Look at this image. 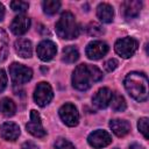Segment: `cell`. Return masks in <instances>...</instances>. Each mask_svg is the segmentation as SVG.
<instances>
[{"instance_id":"17","label":"cell","mask_w":149,"mask_h":149,"mask_svg":"<svg viewBox=\"0 0 149 149\" xmlns=\"http://www.w3.org/2000/svg\"><path fill=\"white\" fill-rule=\"evenodd\" d=\"M109 127H111L112 132L119 137L126 136L130 132V125L126 120H120V119L111 120L109 121Z\"/></svg>"},{"instance_id":"25","label":"cell","mask_w":149,"mask_h":149,"mask_svg":"<svg viewBox=\"0 0 149 149\" xmlns=\"http://www.w3.org/2000/svg\"><path fill=\"white\" fill-rule=\"evenodd\" d=\"M10 8L14 10V12H19V13H24L28 7H29V3L27 1H21V0H16V1H12L9 3Z\"/></svg>"},{"instance_id":"15","label":"cell","mask_w":149,"mask_h":149,"mask_svg":"<svg viewBox=\"0 0 149 149\" xmlns=\"http://www.w3.org/2000/svg\"><path fill=\"white\" fill-rule=\"evenodd\" d=\"M16 54L22 58H30L33 55V45L31 42L27 38H19L14 44Z\"/></svg>"},{"instance_id":"11","label":"cell","mask_w":149,"mask_h":149,"mask_svg":"<svg viewBox=\"0 0 149 149\" xmlns=\"http://www.w3.org/2000/svg\"><path fill=\"white\" fill-rule=\"evenodd\" d=\"M36 52L40 59H42L43 62H48V61H51L56 56L57 47L52 41L45 40V41H42L37 45Z\"/></svg>"},{"instance_id":"24","label":"cell","mask_w":149,"mask_h":149,"mask_svg":"<svg viewBox=\"0 0 149 149\" xmlns=\"http://www.w3.org/2000/svg\"><path fill=\"white\" fill-rule=\"evenodd\" d=\"M86 31L90 36H101L104 34V29L102 27L97 23V22H91L88 23V26L86 27Z\"/></svg>"},{"instance_id":"4","label":"cell","mask_w":149,"mask_h":149,"mask_svg":"<svg viewBox=\"0 0 149 149\" xmlns=\"http://www.w3.org/2000/svg\"><path fill=\"white\" fill-rule=\"evenodd\" d=\"M9 76L14 85H22L31 79L33 71L30 68L24 66L23 64L13 63L9 65Z\"/></svg>"},{"instance_id":"27","label":"cell","mask_w":149,"mask_h":149,"mask_svg":"<svg viewBox=\"0 0 149 149\" xmlns=\"http://www.w3.org/2000/svg\"><path fill=\"white\" fill-rule=\"evenodd\" d=\"M137 128L143 134L144 139H148V118H141L137 122Z\"/></svg>"},{"instance_id":"7","label":"cell","mask_w":149,"mask_h":149,"mask_svg":"<svg viewBox=\"0 0 149 149\" xmlns=\"http://www.w3.org/2000/svg\"><path fill=\"white\" fill-rule=\"evenodd\" d=\"M59 116L62 121L69 127H74L79 122V113L77 111V107L70 102L64 104L59 108Z\"/></svg>"},{"instance_id":"21","label":"cell","mask_w":149,"mask_h":149,"mask_svg":"<svg viewBox=\"0 0 149 149\" xmlns=\"http://www.w3.org/2000/svg\"><path fill=\"white\" fill-rule=\"evenodd\" d=\"M8 56V36L3 29L0 28V63Z\"/></svg>"},{"instance_id":"3","label":"cell","mask_w":149,"mask_h":149,"mask_svg":"<svg viewBox=\"0 0 149 149\" xmlns=\"http://www.w3.org/2000/svg\"><path fill=\"white\" fill-rule=\"evenodd\" d=\"M56 33L61 38H65V40H72L78 37L79 27L72 13L64 12L61 15L58 21L56 22Z\"/></svg>"},{"instance_id":"18","label":"cell","mask_w":149,"mask_h":149,"mask_svg":"<svg viewBox=\"0 0 149 149\" xmlns=\"http://www.w3.org/2000/svg\"><path fill=\"white\" fill-rule=\"evenodd\" d=\"M97 16L101 22L109 23V22H112L113 17H114V9L108 3H105V2L100 3L97 7Z\"/></svg>"},{"instance_id":"8","label":"cell","mask_w":149,"mask_h":149,"mask_svg":"<svg viewBox=\"0 0 149 149\" xmlns=\"http://www.w3.org/2000/svg\"><path fill=\"white\" fill-rule=\"evenodd\" d=\"M87 142L91 147L95 148V149H100L104 147H107L111 142H112V136L109 135V133H107L106 130H101V129H97L94 132H92L88 137H87Z\"/></svg>"},{"instance_id":"10","label":"cell","mask_w":149,"mask_h":149,"mask_svg":"<svg viewBox=\"0 0 149 149\" xmlns=\"http://www.w3.org/2000/svg\"><path fill=\"white\" fill-rule=\"evenodd\" d=\"M85 52L90 59L97 61L108 52V45L102 41H92L87 44Z\"/></svg>"},{"instance_id":"20","label":"cell","mask_w":149,"mask_h":149,"mask_svg":"<svg viewBox=\"0 0 149 149\" xmlns=\"http://www.w3.org/2000/svg\"><path fill=\"white\" fill-rule=\"evenodd\" d=\"M16 112L14 101L9 98H2L0 100V113L5 116H13Z\"/></svg>"},{"instance_id":"22","label":"cell","mask_w":149,"mask_h":149,"mask_svg":"<svg viewBox=\"0 0 149 149\" xmlns=\"http://www.w3.org/2000/svg\"><path fill=\"white\" fill-rule=\"evenodd\" d=\"M111 105H112V109L114 112H123L126 109V107H127L125 98L121 94H119V93H114L112 95Z\"/></svg>"},{"instance_id":"19","label":"cell","mask_w":149,"mask_h":149,"mask_svg":"<svg viewBox=\"0 0 149 149\" xmlns=\"http://www.w3.org/2000/svg\"><path fill=\"white\" fill-rule=\"evenodd\" d=\"M78 58H79V51L74 45H68L63 49L62 61L64 63L71 64V63H74Z\"/></svg>"},{"instance_id":"13","label":"cell","mask_w":149,"mask_h":149,"mask_svg":"<svg viewBox=\"0 0 149 149\" xmlns=\"http://www.w3.org/2000/svg\"><path fill=\"white\" fill-rule=\"evenodd\" d=\"M30 27V19L26 15H17L14 17V20L10 23V30L14 35L20 36L28 31Z\"/></svg>"},{"instance_id":"12","label":"cell","mask_w":149,"mask_h":149,"mask_svg":"<svg viewBox=\"0 0 149 149\" xmlns=\"http://www.w3.org/2000/svg\"><path fill=\"white\" fill-rule=\"evenodd\" d=\"M112 91L107 87H101L99 88L95 94L93 95L92 98V101H93V105L98 108H106L109 104H111V100H112Z\"/></svg>"},{"instance_id":"5","label":"cell","mask_w":149,"mask_h":149,"mask_svg":"<svg viewBox=\"0 0 149 149\" xmlns=\"http://www.w3.org/2000/svg\"><path fill=\"white\" fill-rule=\"evenodd\" d=\"M137 47H139V43H137V41L135 38H133V37H123V38H119L115 42L114 49H115V52L118 55H120L121 57L129 58L136 52Z\"/></svg>"},{"instance_id":"33","label":"cell","mask_w":149,"mask_h":149,"mask_svg":"<svg viewBox=\"0 0 149 149\" xmlns=\"http://www.w3.org/2000/svg\"><path fill=\"white\" fill-rule=\"evenodd\" d=\"M114 149H118V148H114Z\"/></svg>"},{"instance_id":"2","label":"cell","mask_w":149,"mask_h":149,"mask_svg":"<svg viewBox=\"0 0 149 149\" xmlns=\"http://www.w3.org/2000/svg\"><path fill=\"white\" fill-rule=\"evenodd\" d=\"M125 87L136 101H146L148 98V78L144 73L130 72L125 78Z\"/></svg>"},{"instance_id":"29","label":"cell","mask_w":149,"mask_h":149,"mask_svg":"<svg viewBox=\"0 0 149 149\" xmlns=\"http://www.w3.org/2000/svg\"><path fill=\"white\" fill-rule=\"evenodd\" d=\"M7 74L5 70H0V92H2L7 86Z\"/></svg>"},{"instance_id":"31","label":"cell","mask_w":149,"mask_h":149,"mask_svg":"<svg viewBox=\"0 0 149 149\" xmlns=\"http://www.w3.org/2000/svg\"><path fill=\"white\" fill-rule=\"evenodd\" d=\"M5 17V7L2 3H0V21H2Z\"/></svg>"},{"instance_id":"23","label":"cell","mask_w":149,"mask_h":149,"mask_svg":"<svg viewBox=\"0 0 149 149\" xmlns=\"http://www.w3.org/2000/svg\"><path fill=\"white\" fill-rule=\"evenodd\" d=\"M61 7V2L57 0H45L43 2V10L48 15H54L58 12Z\"/></svg>"},{"instance_id":"1","label":"cell","mask_w":149,"mask_h":149,"mask_svg":"<svg viewBox=\"0 0 149 149\" xmlns=\"http://www.w3.org/2000/svg\"><path fill=\"white\" fill-rule=\"evenodd\" d=\"M102 79V72L95 65L80 64L78 65L72 74V85L79 91L88 90L93 83Z\"/></svg>"},{"instance_id":"14","label":"cell","mask_w":149,"mask_h":149,"mask_svg":"<svg viewBox=\"0 0 149 149\" xmlns=\"http://www.w3.org/2000/svg\"><path fill=\"white\" fill-rule=\"evenodd\" d=\"M0 135L3 140L7 141H15L20 136V127L12 121L3 122L0 126Z\"/></svg>"},{"instance_id":"30","label":"cell","mask_w":149,"mask_h":149,"mask_svg":"<svg viewBox=\"0 0 149 149\" xmlns=\"http://www.w3.org/2000/svg\"><path fill=\"white\" fill-rule=\"evenodd\" d=\"M21 149H38V147L34 142H24L22 144Z\"/></svg>"},{"instance_id":"9","label":"cell","mask_w":149,"mask_h":149,"mask_svg":"<svg viewBox=\"0 0 149 149\" xmlns=\"http://www.w3.org/2000/svg\"><path fill=\"white\" fill-rule=\"evenodd\" d=\"M26 128H27V132L30 133L35 137H43L47 134V132L44 130V128L42 126L41 116L35 109L30 111V120L26 125Z\"/></svg>"},{"instance_id":"26","label":"cell","mask_w":149,"mask_h":149,"mask_svg":"<svg viewBox=\"0 0 149 149\" xmlns=\"http://www.w3.org/2000/svg\"><path fill=\"white\" fill-rule=\"evenodd\" d=\"M54 146L56 149H74V146L70 141H68L66 139H63V137L57 139Z\"/></svg>"},{"instance_id":"32","label":"cell","mask_w":149,"mask_h":149,"mask_svg":"<svg viewBox=\"0 0 149 149\" xmlns=\"http://www.w3.org/2000/svg\"><path fill=\"white\" fill-rule=\"evenodd\" d=\"M129 149H143V147L140 146V144H137V143H133V144L129 147Z\"/></svg>"},{"instance_id":"28","label":"cell","mask_w":149,"mask_h":149,"mask_svg":"<svg viewBox=\"0 0 149 149\" xmlns=\"http://www.w3.org/2000/svg\"><path fill=\"white\" fill-rule=\"evenodd\" d=\"M118 65H119V62L116 59H114V58H111V59H108V61L105 62L104 68H105V70L107 72H112V71H114L118 68Z\"/></svg>"},{"instance_id":"6","label":"cell","mask_w":149,"mask_h":149,"mask_svg":"<svg viewBox=\"0 0 149 149\" xmlns=\"http://www.w3.org/2000/svg\"><path fill=\"white\" fill-rule=\"evenodd\" d=\"M52 98H54V92H52L51 86L45 81L38 83L37 86L35 87V92H34L35 102L38 106L44 107L52 100Z\"/></svg>"},{"instance_id":"16","label":"cell","mask_w":149,"mask_h":149,"mask_svg":"<svg viewBox=\"0 0 149 149\" xmlns=\"http://www.w3.org/2000/svg\"><path fill=\"white\" fill-rule=\"evenodd\" d=\"M121 7H122V10H123L125 17L133 19V17H136L140 14L142 2L139 1V0H129V1H125Z\"/></svg>"}]
</instances>
